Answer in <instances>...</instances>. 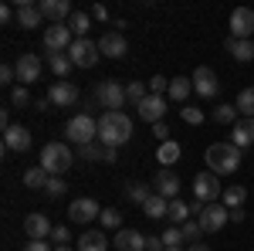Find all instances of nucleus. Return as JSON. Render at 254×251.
Segmentation results:
<instances>
[{"instance_id":"obj_1","label":"nucleus","mask_w":254,"mask_h":251,"mask_svg":"<svg viewBox=\"0 0 254 251\" xmlns=\"http://www.w3.org/2000/svg\"><path fill=\"white\" fill-rule=\"evenodd\" d=\"M129 139H132V119L126 112H102V119H98V143L102 146L119 150Z\"/></svg>"},{"instance_id":"obj_2","label":"nucleus","mask_w":254,"mask_h":251,"mask_svg":"<svg viewBox=\"0 0 254 251\" xmlns=\"http://www.w3.org/2000/svg\"><path fill=\"white\" fill-rule=\"evenodd\" d=\"M203 160L210 163V170H214L217 176L237 173V167H241V150H237L234 143H210L207 153H203Z\"/></svg>"},{"instance_id":"obj_3","label":"nucleus","mask_w":254,"mask_h":251,"mask_svg":"<svg viewBox=\"0 0 254 251\" xmlns=\"http://www.w3.org/2000/svg\"><path fill=\"white\" fill-rule=\"evenodd\" d=\"M41 167L48 170L51 176H64L71 167H75V153L68 143H48L41 150Z\"/></svg>"},{"instance_id":"obj_4","label":"nucleus","mask_w":254,"mask_h":251,"mask_svg":"<svg viewBox=\"0 0 254 251\" xmlns=\"http://www.w3.org/2000/svg\"><path fill=\"white\" fill-rule=\"evenodd\" d=\"M64 136H68L75 146H88V143H95V139H98V119H92L88 112H81V116L68 119Z\"/></svg>"},{"instance_id":"obj_5","label":"nucleus","mask_w":254,"mask_h":251,"mask_svg":"<svg viewBox=\"0 0 254 251\" xmlns=\"http://www.w3.org/2000/svg\"><path fill=\"white\" fill-rule=\"evenodd\" d=\"M95 98L102 102L105 112H122V105L129 102L122 82H98V85H95Z\"/></svg>"},{"instance_id":"obj_6","label":"nucleus","mask_w":254,"mask_h":251,"mask_svg":"<svg viewBox=\"0 0 254 251\" xmlns=\"http://www.w3.org/2000/svg\"><path fill=\"white\" fill-rule=\"evenodd\" d=\"M68 58L75 68H95L98 58H102V51H98V41L92 38H78L71 48H68Z\"/></svg>"},{"instance_id":"obj_7","label":"nucleus","mask_w":254,"mask_h":251,"mask_svg":"<svg viewBox=\"0 0 254 251\" xmlns=\"http://www.w3.org/2000/svg\"><path fill=\"white\" fill-rule=\"evenodd\" d=\"M193 197H200L203 204H217L224 197V187H220V176L214 170H203V173L193 176Z\"/></svg>"},{"instance_id":"obj_8","label":"nucleus","mask_w":254,"mask_h":251,"mask_svg":"<svg viewBox=\"0 0 254 251\" xmlns=\"http://www.w3.org/2000/svg\"><path fill=\"white\" fill-rule=\"evenodd\" d=\"M75 34L68 31V24H51L48 31H44V48H48V55H64L71 44H75Z\"/></svg>"},{"instance_id":"obj_9","label":"nucleus","mask_w":254,"mask_h":251,"mask_svg":"<svg viewBox=\"0 0 254 251\" xmlns=\"http://www.w3.org/2000/svg\"><path fill=\"white\" fill-rule=\"evenodd\" d=\"M196 221H200L203 234H217L224 224H227V221H231V211H227V207L217 200V204H207V207H203V214H200Z\"/></svg>"},{"instance_id":"obj_10","label":"nucleus","mask_w":254,"mask_h":251,"mask_svg":"<svg viewBox=\"0 0 254 251\" xmlns=\"http://www.w3.org/2000/svg\"><path fill=\"white\" fill-rule=\"evenodd\" d=\"M136 112H139V119H142V122L156 126V122H163V116H166V98L149 92V95H146V98L136 105Z\"/></svg>"},{"instance_id":"obj_11","label":"nucleus","mask_w":254,"mask_h":251,"mask_svg":"<svg viewBox=\"0 0 254 251\" xmlns=\"http://www.w3.org/2000/svg\"><path fill=\"white\" fill-rule=\"evenodd\" d=\"M251 34H254V10L251 7H237L231 14V38L251 41Z\"/></svg>"},{"instance_id":"obj_12","label":"nucleus","mask_w":254,"mask_h":251,"mask_svg":"<svg viewBox=\"0 0 254 251\" xmlns=\"http://www.w3.org/2000/svg\"><path fill=\"white\" fill-rule=\"evenodd\" d=\"M14 68H17V82L20 85H34L41 78V72H44V65H41L38 55H20L17 61H14Z\"/></svg>"},{"instance_id":"obj_13","label":"nucleus","mask_w":254,"mask_h":251,"mask_svg":"<svg viewBox=\"0 0 254 251\" xmlns=\"http://www.w3.org/2000/svg\"><path fill=\"white\" fill-rule=\"evenodd\" d=\"M98 51L105 58H126L129 55V41L122 38V31H109V34L98 38Z\"/></svg>"},{"instance_id":"obj_14","label":"nucleus","mask_w":254,"mask_h":251,"mask_svg":"<svg viewBox=\"0 0 254 251\" xmlns=\"http://www.w3.org/2000/svg\"><path fill=\"white\" fill-rule=\"evenodd\" d=\"M55 231V224L44 217V214H27L24 217V234H27V241H48Z\"/></svg>"},{"instance_id":"obj_15","label":"nucleus","mask_w":254,"mask_h":251,"mask_svg":"<svg viewBox=\"0 0 254 251\" xmlns=\"http://www.w3.org/2000/svg\"><path fill=\"white\" fill-rule=\"evenodd\" d=\"M68 217H71L75 224H88V221L102 217V211H98V204L92 200V197H78V200H71V207H68Z\"/></svg>"},{"instance_id":"obj_16","label":"nucleus","mask_w":254,"mask_h":251,"mask_svg":"<svg viewBox=\"0 0 254 251\" xmlns=\"http://www.w3.org/2000/svg\"><path fill=\"white\" fill-rule=\"evenodd\" d=\"M48 98H51V105H58V109H71V105L78 102V88H75L71 82H55V85L48 88Z\"/></svg>"},{"instance_id":"obj_17","label":"nucleus","mask_w":254,"mask_h":251,"mask_svg":"<svg viewBox=\"0 0 254 251\" xmlns=\"http://www.w3.org/2000/svg\"><path fill=\"white\" fill-rule=\"evenodd\" d=\"M193 92L196 95H203V98H210L220 92V85H217V75H214V68H207V65H200L193 72Z\"/></svg>"},{"instance_id":"obj_18","label":"nucleus","mask_w":254,"mask_h":251,"mask_svg":"<svg viewBox=\"0 0 254 251\" xmlns=\"http://www.w3.org/2000/svg\"><path fill=\"white\" fill-rule=\"evenodd\" d=\"M3 150H7V153H24V150H31V129H27V126H10V129L3 133Z\"/></svg>"},{"instance_id":"obj_19","label":"nucleus","mask_w":254,"mask_h":251,"mask_svg":"<svg viewBox=\"0 0 254 251\" xmlns=\"http://www.w3.org/2000/svg\"><path fill=\"white\" fill-rule=\"evenodd\" d=\"M41 24H44V14H41L38 3H31V0H17V27L31 31V27H41Z\"/></svg>"},{"instance_id":"obj_20","label":"nucleus","mask_w":254,"mask_h":251,"mask_svg":"<svg viewBox=\"0 0 254 251\" xmlns=\"http://www.w3.org/2000/svg\"><path fill=\"white\" fill-rule=\"evenodd\" d=\"M112 245L119 251H146V234H139L136 228H122V231H116Z\"/></svg>"},{"instance_id":"obj_21","label":"nucleus","mask_w":254,"mask_h":251,"mask_svg":"<svg viewBox=\"0 0 254 251\" xmlns=\"http://www.w3.org/2000/svg\"><path fill=\"white\" fill-rule=\"evenodd\" d=\"M153 190H156L159 197H166V200H176V197H180V176H176L173 170H159Z\"/></svg>"},{"instance_id":"obj_22","label":"nucleus","mask_w":254,"mask_h":251,"mask_svg":"<svg viewBox=\"0 0 254 251\" xmlns=\"http://www.w3.org/2000/svg\"><path fill=\"white\" fill-rule=\"evenodd\" d=\"M227 143H234L237 150H248V146H254V119H237Z\"/></svg>"},{"instance_id":"obj_23","label":"nucleus","mask_w":254,"mask_h":251,"mask_svg":"<svg viewBox=\"0 0 254 251\" xmlns=\"http://www.w3.org/2000/svg\"><path fill=\"white\" fill-rule=\"evenodd\" d=\"M38 7H41V14H44V20H55V24H61L64 17H71V14H75L68 0H41Z\"/></svg>"},{"instance_id":"obj_24","label":"nucleus","mask_w":254,"mask_h":251,"mask_svg":"<svg viewBox=\"0 0 254 251\" xmlns=\"http://www.w3.org/2000/svg\"><path fill=\"white\" fill-rule=\"evenodd\" d=\"M75 248L78 251H105L109 248V238H105V231H85L75 241Z\"/></svg>"},{"instance_id":"obj_25","label":"nucleus","mask_w":254,"mask_h":251,"mask_svg":"<svg viewBox=\"0 0 254 251\" xmlns=\"http://www.w3.org/2000/svg\"><path fill=\"white\" fill-rule=\"evenodd\" d=\"M183 156V146L180 143H173V139H166V143H159V150H156V163H163L166 170L173 167L176 160Z\"/></svg>"},{"instance_id":"obj_26","label":"nucleus","mask_w":254,"mask_h":251,"mask_svg":"<svg viewBox=\"0 0 254 251\" xmlns=\"http://www.w3.org/2000/svg\"><path fill=\"white\" fill-rule=\"evenodd\" d=\"M190 92H193V78H183V75H180V78H170V92H166V98H173V102L183 105Z\"/></svg>"},{"instance_id":"obj_27","label":"nucleus","mask_w":254,"mask_h":251,"mask_svg":"<svg viewBox=\"0 0 254 251\" xmlns=\"http://www.w3.org/2000/svg\"><path fill=\"white\" fill-rule=\"evenodd\" d=\"M166 221H170L173 228H183V224L190 221V204H187V200H180V197L170 200V214H166Z\"/></svg>"},{"instance_id":"obj_28","label":"nucleus","mask_w":254,"mask_h":251,"mask_svg":"<svg viewBox=\"0 0 254 251\" xmlns=\"http://www.w3.org/2000/svg\"><path fill=\"white\" fill-rule=\"evenodd\" d=\"M48 180H51V173H48L41 163H38V167H31V170H24V187H31V190H44Z\"/></svg>"},{"instance_id":"obj_29","label":"nucleus","mask_w":254,"mask_h":251,"mask_svg":"<svg viewBox=\"0 0 254 251\" xmlns=\"http://www.w3.org/2000/svg\"><path fill=\"white\" fill-rule=\"evenodd\" d=\"M142 211H146V217L159 221V217H166V214H170V200H166V197H159V193L153 190V197L142 204Z\"/></svg>"},{"instance_id":"obj_30","label":"nucleus","mask_w":254,"mask_h":251,"mask_svg":"<svg viewBox=\"0 0 254 251\" xmlns=\"http://www.w3.org/2000/svg\"><path fill=\"white\" fill-rule=\"evenodd\" d=\"M224 48H227V55H231V58H237V61H251L254 58V44H251V41L227 38V44H224Z\"/></svg>"},{"instance_id":"obj_31","label":"nucleus","mask_w":254,"mask_h":251,"mask_svg":"<svg viewBox=\"0 0 254 251\" xmlns=\"http://www.w3.org/2000/svg\"><path fill=\"white\" fill-rule=\"evenodd\" d=\"M88 27H92V14H85V10H75V14L68 17V31L75 34V41L85 38V34H88Z\"/></svg>"},{"instance_id":"obj_32","label":"nucleus","mask_w":254,"mask_h":251,"mask_svg":"<svg viewBox=\"0 0 254 251\" xmlns=\"http://www.w3.org/2000/svg\"><path fill=\"white\" fill-rule=\"evenodd\" d=\"M244 200H248V190H244V187H224V197H220V204H224L227 211H237V207H244Z\"/></svg>"},{"instance_id":"obj_33","label":"nucleus","mask_w":254,"mask_h":251,"mask_svg":"<svg viewBox=\"0 0 254 251\" xmlns=\"http://www.w3.org/2000/svg\"><path fill=\"white\" fill-rule=\"evenodd\" d=\"M48 68H51V72H55V75H58L61 82H64V78H68V72H71L75 65H71L68 51H64V55H48Z\"/></svg>"},{"instance_id":"obj_34","label":"nucleus","mask_w":254,"mask_h":251,"mask_svg":"<svg viewBox=\"0 0 254 251\" xmlns=\"http://www.w3.org/2000/svg\"><path fill=\"white\" fill-rule=\"evenodd\" d=\"M126 197H129L132 204H139V207H142V204L153 197V190H149L146 183H139V180H136V183H126Z\"/></svg>"},{"instance_id":"obj_35","label":"nucleus","mask_w":254,"mask_h":251,"mask_svg":"<svg viewBox=\"0 0 254 251\" xmlns=\"http://www.w3.org/2000/svg\"><path fill=\"white\" fill-rule=\"evenodd\" d=\"M210 116H214V122H220V126H234L237 122V105H217Z\"/></svg>"},{"instance_id":"obj_36","label":"nucleus","mask_w":254,"mask_h":251,"mask_svg":"<svg viewBox=\"0 0 254 251\" xmlns=\"http://www.w3.org/2000/svg\"><path fill=\"white\" fill-rule=\"evenodd\" d=\"M237 112L244 119H254V88H244V92L237 95Z\"/></svg>"},{"instance_id":"obj_37","label":"nucleus","mask_w":254,"mask_h":251,"mask_svg":"<svg viewBox=\"0 0 254 251\" xmlns=\"http://www.w3.org/2000/svg\"><path fill=\"white\" fill-rule=\"evenodd\" d=\"M98 221H102V231H105V228H109V231H122V214H119L116 207H105Z\"/></svg>"},{"instance_id":"obj_38","label":"nucleus","mask_w":254,"mask_h":251,"mask_svg":"<svg viewBox=\"0 0 254 251\" xmlns=\"http://www.w3.org/2000/svg\"><path fill=\"white\" fill-rule=\"evenodd\" d=\"M126 95H129V102H142V98L149 95V82H129V85H126Z\"/></svg>"},{"instance_id":"obj_39","label":"nucleus","mask_w":254,"mask_h":251,"mask_svg":"<svg viewBox=\"0 0 254 251\" xmlns=\"http://www.w3.org/2000/svg\"><path fill=\"white\" fill-rule=\"evenodd\" d=\"M180 231H183V241H187V245H196V241L203 238V228H200V221H187Z\"/></svg>"},{"instance_id":"obj_40","label":"nucleus","mask_w":254,"mask_h":251,"mask_svg":"<svg viewBox=\"0 0 254 251\" xmlns=\"http://www.w3.org/2000/svg\"><path fill=\"white\" fill-rule=\"evenodd\" d=\"M159 238H163V245H166V248H180V245H183V231H180V228H173V224L159 234Z\"/></svg>"},{"instance_id":"obj_41","label":"nucleus","mask_w":254,"mask_h":251,"mask_svg":"<svg viewBox=\"0 0 254 251\" xmlns=\"http://www.w3.org/2000/svg\"><path fill=\"white\" fill-rule=\"evenodd\" d=\"M180 116H183V122H190V126H200V122H203V109H193V105H183V109H180Z\"/></svg>"},{"instance_id":"obj_42","label":"nucleus","mask_w":254,"mask_h":251,"mask_svg":"<svg viewBox=\"0 0 254 251\" xmlns=\"http://www.w3.org/2000/svg\"><path fill=\"white\" fill-rule=\"evenodd\" d=\"M64 190H68V187H64V180H61V176H51V180H48V187H44V193H48L51 200H58Z\"/></svg>"},{"instance_id":"obj_43","label":"nucleus","mask_w":254,"mask_h":251,"mask_svg":"<svg viewBox=\"0 0 254 251\" xmlns=\"http://www.w3.org/2000/svg\"><path fill=\"white\" fill-rule=\"evenodd\" d=\"M102 153H105V146H98V143L78 146V156H81V160H102Z\"/></svg>"},{"instance_id":"obj_44","label":"nucleus","mask_w":254,"mask_h":251,"mask_svg":"<svg viewBox=\"0 0 254 251\" xmlns=\"http://www.w3.org/2000/svg\"><path fill=\"white\" fill-rule=\"evenodd\" d=\"M149 92H153V95H166V92H170V78L153 75L149 78Z\"/></svg>"},{"instance_id":"obj_45","label":"nucleus","mask_w":254,"mask_h":251,"mask_svg":"<svg viewBox=\"0 0 254 251\" xmlns=\"http://www.w3.org/2000/svg\"><path fill=\"white\" fill-rule=\"evenodd\" d=\"M51 241H55L58 248H64V245H71V231H68L64 224H58V228L51 231Z\"/></svg>"},{"instance_id":"obj_46","label":"nucleus","mask_w":254,"mask_h":251,"mask_svg":"<svg viewBox=\"0 0 254 251\" xmlns=\"http://www.w3.org/2000/svg\"><path fill=\"white\" fill-rule=\"evenodd\" d=\"M10 102H14L17 109H24V105H31V95H27V88H24V85H17V88L10 92Z\"/></svg>"},{"instance_id":"obj_47","label":"nucleus","mask_w":254,"mask_h":251,"mask_svg":"<svg viewBox=\"0 0 254 251\" xmlns=\"http://www.w3.org/2000/svg\"><path fill=\"white\" fill-rule=\"evenodd\" d=\"M146 251H166L163 238H159V234H149V238H146Z\"/></svg>"},{"instance_id":"obj_48","label":"nucleus","mask_w":254,"mask_h":251,"mask_svg":"<svg viewBox=\"0 0 254 251\" xmlns=\"http://www.w3.org/2000/svg\"><path fill=\"white\" fill-rule=\"evenodd\" d=\"M14 78H17V68H14V65H3V68H0V82H3V85H10Z\"/></svg>"},{"instance_id":"obj_49","label":"nucleus","mask_w":254,"mask_h":251,"mask_svg":"<svg viewBox=\"0 0 254 251\" xmlns=\"http://www.w3.org/2000/svg\"><path fill=\"white\" fill-rule=\"evenodd\" d=\"M153 136L166 143V139H170V129H166V122H156V126H153Z\"/></svg>"},{"instance_id":"obj_50","label":"nucleus","mask_w":254,"mask_h":251,"mask_svg":"<svg viewBox=\"0 0 254 251\" xmlns=\"http://www.w3.org/2000/svg\"><path fill=\"white\" fill-rule=\"evenodd\" d=\"M20 251H51V248H48V241H27Z\"/></svg>"},{"instance_id":"obj_51","label":"nucleus","mask_w":254,"mask_h":251,"mask_svg":"<svg viewBox=\"0 0 254 251\" xmlns=\"http://www.w3.org/2000/svg\"><path fill=\"white\" fill-rule=\"evenodd\" d=\"M92 17H95V20H102V24H105V20H109V10H105L102 3H95V7H92Z\"/></svg>"},{"instance_id":"obj_52","label":"nucleus","mask_w":254,"mask_h":251,"mask_svg":"<svg viewBox=\"0 0 254 251\" xmlns=\"http://www.w3.org/2000/svg\"><path fill=\"white\" fill-rule=\"evenodd\" d=\"M187 204H190V214H196V217H200V214H203V207H207V204H203L200 197H193V200H187Z\"/></svg>"},{"instance_id":"obj_53","label":"nucleus","mask_w":254,"mask_h":251,"mask_svg":"<svg viewBox=\"0 0 254 251\" xmlns=\"http://www.w3.org/2000/svg\"><path fill=\"white\" fill-rule=\"evenodd\" d=\"M102 163H116V150H112V146H105V153H102Z\"/></svg>"},{"instance_id":"obj_54","label":"nucleus","mask_w":254,"mask_h":251,"mask_svg":"<svg viewBox=\"0 0 254 251\" xmlns=\"http://www.w3.org/2000/svg\"><path fill=\"white\" fill-rule=\"evenodd\" d=\"M244 217H248V214H244V207H237V211H231V221H237V224H241Z\"/></svg>"},{"instance_id":"obj_55","label":"nucleus","mask_w":254,"mask_h":251,"mask_svg":"<svg viewBox=\"0 0 254 251\" xmlns=\"http://www.w3.org/2000/svg\"><path fill=\"white\" fill-rule=\"evenodd\" d=\"M187 251H210V245H203V241H196V245H190Z\"/></svg>"},{"instance_id":"obj_56","label":"nucleus","mask_w":254,"mask_h":251,"mask_svg":"<svg viewBox=\"0 0 254 251\" xmlns=\"http://www.w3.org/2000/svg\"><path fill=\"white\" fill-rule=\"evenodd\" d=\"M55 251H71V245H64V248H55Z\"/></svg>"},{"instance_id":"obj_57","label":"nucleus","mask_w":254,"mask_h":251,"mask_svg":"<svg viewBox=\"0 0 254 251\" xmlns=\"http://www.w3.org/2000/svg\"><path fill=\"white\" fill-rule=\"evenodd\" d=\"M166 251H183V248H166Z\"/></svg>"}]
</instances>
